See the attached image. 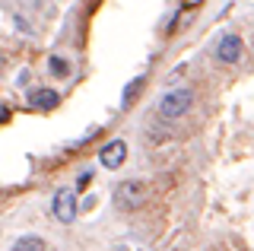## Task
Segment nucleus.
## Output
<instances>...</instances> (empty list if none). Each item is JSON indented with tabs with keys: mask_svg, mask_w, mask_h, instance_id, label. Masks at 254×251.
<instances>
[{
	"mask_svg": "<svg viewBox=\"0 0 254 251\" xmlns=\"http://www.w3.org/2000/svg\"><path fill=\"white\" fill-rule=\"evenodd\" d=\"M190 102H194V92L190 89H172L159 102V115H162L165 121H175V118H181L190 108Z\"/></svg>",
	"mask_w": 254,
	"mask_h": 251,
	"instance_id": "obj_1",
	"label": "nucleus"
},
{
	"mask_svg": "<svg viewBox=\"0 0 254 251\" xmlns=\"http://www.w3.org/2000/svg\"><path fill=\"white\" fill-rule=\"evenodd\" d=\"M143 200H146V188H143V182H121L115 188V203L121 210H140Z\"/></svg>",
	"mask_w": 254,
	"mask_h": 251,
	"instance_id": "obj_2",
	"label": "nucleus"
},
{
	"mask_svg": "<svg viewBox=\"0 0 254 251\" xmlns=\"http://www.w3.org/2000/svg\"><path fill=\"white\" fill-rule=\"evenodd\" d=\"M76 210H79V203H76V194L70 191V188H61L58 194H54V216L61 219V223H73L76 219Z\"/></svg>",
	"mask_w": 254,
	"mask_h": 251,
	"instance_id": "obj_3",
	"label": "nucleus"
},
{
	"mask_svg": "<svg viewBox=\"0 0 254 251\" xmlns=\"http://www.w3.org/2000/svg\"><path fill=\"white\" fill-rule=\"evenodd\" d=\"M124 159H127V143H124V140H108V143L99 150V162L105 169H111V172L121 169Z\"/></svg>",
	"mask_w": 254,
	"mask_h": 251,
	"instance_id": "obj_4",
	"label": "nucleus"
},
{
	"mask_svg": "<svg viewBox=\"0 0 254 251\" xmlns=\"http://www.w3.org/2000/svg\"><path fill=\"white\" fill-rule=\"evenodd\" d=\"M242 38L238 35H222L219 45H216V58L222 61V64H238V58H242Z\"/></svg>",
	"mask_w": 254,
	"mask_h": 251,
	"instance_id": "obj_5",
	"label": "nucleus"
},
{
	"mask_svg": "<svg viewBox=\"0 0 254 251\" xmlns=\"http://www.w3.org/2000/svg\"><path fill=\"white\" fill-rule=\"evenodd\" d=\"M61 102V96L54 89H38V92H32V105L35 108H54Z\"/></svg>",
	"mask_w": 254,
	"mask_h": 251,
	"instance_id": "obj_6",
	"label": "nucleus"
},
{
	"mask_svg": "<svg viewBox=\"0 0 254 251\" xmlns=\"http://www.w3.org/2000/svg\"><path fill=\"white\" fill-rule=\"evenodd\" d=\"M42 248H45V242L38 235H26V239L13 242V251H42Z\"/></svg>",
	"mask_w": 254,
	"mask_h": 251,
	"instance_id": "obj_7",
	"label": "nucleus"
},
{
	"mask_svg": "<svg viewBox=\"0 0 254 251\" xmlns=\"http://www.w3.org/2000/svg\"><path fill=\"white\" fill-rule=\"evenodd\" d=\"M48 70H51V76H70V64L64 58H58V54L48 58Z\"/></svg>",
	"mask_w": 254,
	"mask_h": 251,
	"instance_id": "obj_8",
	"label": "nucleus"
},
{
	"mask_svg": "<svg viewBox=\"0 0 254 251\" xmlns=\"http://www.w3.org/2000/svg\"><path fill=\"white\" fill-rule=\"evenodd\" d=\"M140 89H143V76H137V80L127 83V86H124V105H130V102L137 99V92H140Z\"/></svg>",
	"mask_w": 254,
	"mask_h": 251,
	"instance_id": "obj_9",
	"label": "nucleus"
},
{
	"mask_svg": "<svg viewBox=\"0 0 254 251\" xmlns=\"http://www.w3.org/2000/svg\"><path fill=\"white\" fill-rule=\"evenodd\" d=\"M89 178H92V172H79V182H76V185L86 188V185H89Z\"/></svg>",
	"mask_w": 254,
	"mask_h": 251,
	"instance_id": "obj_10",
	"label": "nucleus"
},
{
	"mask_svg": "<svg viewBox=\"0 0 254 251\" xmlns=\"http://www.w3.org/2000/svg\"><path fill=\"white\" fill-rule=\"evenodd\" d=\"M6 115H10V112H6V108H0V121H3V118H6Z\"/></svg>",
	"mask_w": 254,
	"mask_h": 251,
	"instance_id": "obj_11",
	"label": "nucleus"
},
{
	"mask_svg": "<svg viewBox=\"0 0 254 251\" xmlns=\"http://www.w3.org/2000/svg\"><path fill=\"white\" fill-rule=\"evenodd\" d=\"M42 251H58V248H48V245H45V248H42Z\"/></svg>",
	"mask_w": 254,
	"mask_h": 251,
	"instance_id": "obj_12",
	"label": "nucleus"
}]
</instances>
